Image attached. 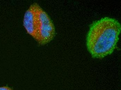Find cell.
I'll return each instance as SVG.
<instances>
[{
  "label": "cell",
  "mask_w": 121,
  "mask_h": 90,
  "mask_svg": "<svg viewBox=\"0 0 121 90\" xmlns=\"http://www.w3.org/2000/svg\"><path fill=\"white\" fill-rule=\"evenodd\" d=\"M121 23L105 17L91 24L86 38L87 49L92 58L102 59L114 52L119 40Z\"/></svg>",
  "instance_id": "1"
},
{
  "label": "cell",
  "mask_w": 121,
  "mask_h": 90,
  "mask_svg": "<svg viewBox=\"0 0 121 90\" xmlns=\"http://www.w3.org/2000/svg\"><path fill=\"white\" fill-rule=\"evenodd\" d=\"M23 24L27 33L39 45L48 44L53 39L56 35L53 21L37 3L32 4L26 11Z\"/></svg>",
  "instance_id": "2"
},
{
  "label": "cell",
  "mask_w": 121,
  "mask_h": 90,
  "mask_svg": "<svg viewBox=\"0 0 121 90\" xmlns=\"http://www.w3.org/2000/svg\"><path fill=\"white\" fill-rule=\"evenodd\" d=\"M0 90H12L8 87H0Z\"/></svg>",
  "instance_id": "3"
}]
</instances>
